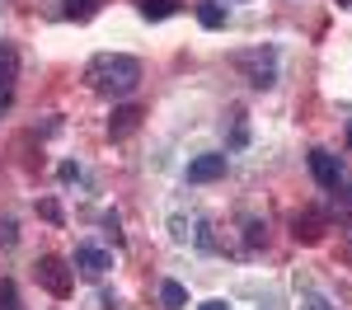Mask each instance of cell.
<instances>
[{
	"instance_id": "cell-6",
	"label": "cell",
	"mask_w": 352,
	"mask_h": 310,
	"mask_svg": "<svg viewBox=\"0 0 352 310\" xmlns=\"http://www.w3.org/2000/svg\"><path fill=\"white\" fill-rule=\"evenodd\" d=\"M76 268H80L85 278H104L113 268V258L104 250H94V245H76Z\"/></svg>"
},
{
	"instance_id": "cell-20",
	"label": "cell",
	"mask_w": 352,
	"mask_h": 310,
	"mask_svg": "<svg viewBox=\"0 0 352 310\" xmlns=\"http://www.w3.org/2000/svg\"><path fill=\"white\" fill-rule=\"evenodd\" d=\"M0 240H5V245H14V221H0Z\"/></svg>"
},
{
	"instance_id": "cell-7",
	"label": "cell",
	"mask_w": 352,
	"mask_h": 310,
	"mask_svg": "<svg viewBox=\"0 0 352 310\" xmlns=\"http://www.w3.org/2000/svg\"><path fill=\"white\" fill-rule=\"evenodd\" d=\"M141 118H146V113L136 109V104H122V109L109 118V137H113V141H127L136 127H141Z\"/></svg>"
},
{
	"instance_id": "cell-1",
	"label": "cell",
	"mask_w": 352,
	"mask_h": 310,
	"mask_svg": "<svg viewBox=\"0 0 352 310\" xmlns=\"http://www.w3.org/2000/svg\"><path fill=\"white\" fill-rule=\"evenodd\" d=\"M85 85L94 94H109V99H127L136 85H141V61L127 52H99L85 66Z\"/></svg>"
},
{
	"instance_id": "cell-12",
	"label": "cell",
	"mask_w": 352,
	"mask_h": 310,
	"mask_svg": "<svg viewBox=\"0 0 352 310\" xmlns=\"http://www.w3.org/2000/svg\"><path fill=\"white\" fill-rule=\"evenodd\" d=\"M197 19H202V28H226V10H221L217 0H207V5H197Z\"/></svg>"
},
{
	"instance_id": "cell-14",
	"label": "cell",
	"mask_w": 352,
	"mask_h": 310,
	"mask_svg": "<svg viewBox=\"0 0 352 310\" xmlns=\"http://www.w3.org/2000/svg\"><path fill=\"white\" fill-rule=\"evenodd\" d=\"M0 310H24L19 306V287L10 278H0Z\"/></svg>"
},
{
	"instance_id": "cell-2",
	"label": "cell",
	"mask_w": 352,
	"mask_h": 310,
	"mask_svg": "<svg viewBox=\"0 0 352 310\" xmlns=\"http://www.w3.org/2000/svg\"><path fill=\"white\" fill-rule=\"evenodd\" d=\"M235 71L254 89H272L277 85V52L272 47H249V52H235Z\"/></svg>"
},
{
	"instance_id": "cell-18",
	"label": "cell",
	"mask_w": 352,
	"mask_h": 310,
	"mask_svg": "<svg viewBox=\"0 0 352 310\" xmlns=\"http://www.w3.org/2000/svg\"><path fill=\"white\" fill-rule=\"evenodd\" d=\"M104 230H109V240H113V245H122V230H118V217H113V212L104 217Z\"/></svg>"
},
{
	"instance_id": "cell-10",
	"label": "cell",
	"mask_w": 352,
	"mask_h": 310,
	"mask_svg": "<svg viewBox=\"0 0 352 310\" xmlns=\"http://www.w3.org/2000/svg\"><path fill=\"white\" fill-rule=\"evenodd\" d=\"M160 306H164V310H184V306H188L184 282H160Z\"/></svg>"
},
{
	"instance_id": "cell-13",
	"label": "cell",
	"mask_w": 352,
	"mask_h": 310,
	"mask_svg": "<svg viewBox=\"0 0 352 310\" xmlns=\"http://www.w3.org/2000/svg\"><path fill=\"white\" fill-rule=\"evenodd\" d=\"M99 5H104V0H66V14H71V19H94V14H99Z\"/></svg>"
},
{
	"instance_id": "cell-21",
	"label": "cell",
	"mask_w": 352,
	"mask_h": 310,
	"mask_svg": "<svg viewBox=\"0 0 352 310\" xmlns=\"http://www.w3.org/2000/svg\"><path fill=\"white\" fill-rule=\"evenodd\" d=\"M202 310H226V301H202Z\"/></svg>"
},
{
	"instance_id": "cell-17",
	"label": "cell",
	"mask_w": 352,
	"mask_h": 310,
	"mask_svg": "<svg viewBox=\"0 0 352 310\" xmlns=\"http://www.w3.org/2000/svg\"><path fill=\"white\" fill-rule=\"evenodd\" d=\"M249 141V127H244V113H235V132H230V146H244Z\"/></svg>"
},
{
	"instance_id": "cell-15",
	"label": "cell",
	"mask_w": 352,
	"mask_h": 310,
	"mask_svg": "<svg viewBox=\"0 0 352 310\" xmlns=\"http://www.w3.org/2000/svg\"><path fill=\"white\" fill-rule=\"evenodd\" d=\"M244 240H249V250H258V245H268V225L249 221V225H244Z\"/></svg>"
},
{
	"instance_id": "cell-9",
	"label": "cell",
	"mask_w": 352,
	"mask_h": 310,
	"mask_svg": "<svg viewBox=\"0 0 352 310\" xmlns=\"http://www.w3.org/2000/svg\"><path fill=\"white\" fill-rule=\"evenodd\" d=\"M296 240H305V245H315L320 235H324V221L315 217V212H305V217H296V230H292Z\"/></svg>"
},
{
	"instance_id": "cell-3",
	"label": "cell",
	"mask_w": 352,
	"mask_h": 310,
	"mask_svg": "<svg viewBox=\"0 0 352 310\" xmlns=\"http://www.w3.org/2000/svg\"><path fill=\"white\" fill-rule=\"evenodd\" d=\"M38 282L52 291V296H71V287H76V278H71V268H66V258H56V254H47V258H38Z\"/></svg>"
},
{
	"instance_id": "cell-24",
	"label": "cell",
	"mask_w": 352,
	"mask_h": 310,
	"mask_svg": "<svg viewBox=\"0 0 352 310\" xmlns=\"http://www.w3.org/2000/svg\"><path fill=\"white\" fill-rule=\"evenodd\" d=\"M338 5H352V0H338Z\"/></svg>"
},
{
	"instance_id": "cell-23",
	"label": "cell",
	"mask_w": 352,
	"mask_h": 310,
	"mask_svg": "<svg viewBox=\"0 0 352 310\" xmlns=\"http://www.w3.org/2000/svg\"><path fill=\"white\" fill-rule=\"evenodd\" d=\"M348 141H352V122H348Z\"/></svg>"
},
{
	"instance_id": "cell-16",
	"label": "cell",
	"mask_w": 352,
	"mask_h": 310,
	"mask_svg": "<svg viewBox=\"0 0 352 310\" xmlns=\"http://www.w3.org/2000/svg\"><path fill=\"white\" fill-rule=\"evenodd\" d=\"M300 310H338V306H333L329 296H320V291H305V296H300Z\"/></svg>"
},
{
	"instance_id": "cell-19",
	"label": "cell",
	"mask_w": 352,
	"mask_h": 310,
	"mask_svg": "<svg viewBox=\"0 0 352 310\" xmlns=\"http://www.w3.org/2000/svg\"><path fill=\"white\" fill-rule=\"evenodd\" d=\"M38 212H43V217H47V221H61V207H56L52 197H47V202H38Z\"/></svg>"
},
{
	"instance_id": "cell-4",
	"label": "cell",
	"mask_w": 352,
	"mask_h": 310,
	"mask_svg": "<svg viewBox=\"0 0 352 310\" xmlns=\"http://www.w3.org/2000/svg\"><path fill=\"white\" fill-rule=\"evenodd\" d=\"M310 174H315V184H320V188H338L343 165H338V155H333V151H310Z\"/></svg>"
},
{
	"instance_id": "cell-5",
	"label": "cell",
	"mask_w": 352,
	"mask_h": 310,
	"mask_svg": "<svg viewBox=\"0 0 352 310\" xmlns=\"http://www.w3.org/2000/svg\"><path fill=\"white\" fill-rule=\"evenodd\" d=\"M217 179H226V155H197V160H188V184H217Z\"/></svg>"
},
{
	"instance_id": "cell-8",
	"label": "cell",
	"mask_w": 352,
	"mask_h": 310,
	"mask_svg": "<svg viewBox=\"0 0 352 310\" xmlns=\"http://www.w3.org/2000/svg\"><path fill=\"white\" fill-rule=\"evenodd\" d=\"M19 76V52H14V43H0V94L14 85Z\"/></svg>"
},
{
	"instance_id": "cell-11",
	"label": "cell",
	"mask_w": 352,
	"mask_h": 310,
	"mask_svg": "<svg viewBox=\"0 0 352 310\" xmlns=\"http://www.w3.org/2000/svg\"><path fill=\"white\" fill-rule=\"evenodd\" d=\"M179 5L184 0H141V14L146 19H169V14H179Z\"/></svg>"
},
{
	"instance_id": "cell-22",
	"label": "cell",
	"mask_w": 352,
	"mask_h": 310,
	"mask_svg": "<svg viewBox=\"0 0 352 310\" xmlns=\"http://www.w3.org/2000/svg\"><path fill=\"white\" fill-rule=\"evenodd\" d=\"M0 113H5V94H0Z\"/></svg>"
}]
</instances>
